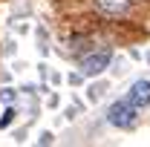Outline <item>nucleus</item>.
Here are the masks:
<instances>
[{
	"label": "nucleus",
	"instance_id": "nucleus-1",
	"mask_svg": "<svg viewBox=\"0 0 150 147\" xmlns=\"http://www.w3.org/2000/svg\"><path fill=\"white\" fill-rule=\"evenodd\" d=\"M107 121L118 130H133L136 121H139V107H133L127 98H121V101H115L107 110Z\"/></svg>",
	"mask_w": 150,
	"mask_h": 147
},
{
	"label": "nucleus",
	"instance_id": "nucleus-2",
	"mask_svg": "<svg viewBox=\"0 0 150 147\" xmlns=\"http://www.w3.org/2000/svg\"><path fill=\"white\" fill-rule=\"evenodd\" d=\"M110 61H112L110 49H98V52H90V55L81 58V66H78V69H81L84 78H98V75L110 66Z\"/></svg>",
	"mask_w": 150,
	"mask_h": 147
},
{
	"label": "nucleus",
	"instance_id": "nucleus-3",
	"mask_svg": "<svg viewBox=\"0 0 150 147\" xmlns=\"http://www.w3.org/2000/svg\"><path fill=\"white\" fill-rule=\"evenodd\" d=\"M93 6H95V12L101 15V18H124L127 12H130V6H133V0H93Z\"/></svg>",
	"mask_w": 150,
	"mask_h": 147
},
{
	"label": "nucleus",
	"instance_id": "nucleus-4",
	"mask_svg": "<svg viewBox=\"0 0 150 147\" xmlns=\"http://www.w3.org/2000/svg\"><path fill=\"white\" fill-rule=\"evenodd\" d=\"M127 101H130L133 107L144 110V107L150 104V81H144V78H142V81H136V84L130 87V92H127Z\"/></svg>",
	"mask_w": 150,
	"mask_h": 147
},
{
	"label": "nucleus",
	"instance_id": "nucleus-5",
	"mask_svg": "<svg viewBox=\"0 0 150 147\" xmlns=\"http://www.w3.org/2000/svg\"><path fill=\"white\" fill-rule=\"evenodd\" d=\"M15 115H18V110H15V107L9 104V107H6V112L0 115V130H6V127H9V124L15 121Z\"/></svg>",
	"mask_w": 150,
	"mask_h": 147
},
{
	"label": "nucleus",
	"instance_id": "nucleus-6",
	"mask_svg": "<svg viewBox=\"0 0 150 147\" xmlns=\"http://www.w3.org/2000/svg\"><path fill=\"white\" fill-rule=\"evenodd\" d=\"M0 98H3L6 104H12V101L18 98V92H15V90H9V87H6V90H0Z\"/></svg>",
	"mask_w": 150,
	"mask_h": 147
},
{
	"label": "nucleus",
	"instance_id": "nucleus-7",
	"mask_svg": "<svg viewBox=\"0 0 150 147\" xmlns=\"http://www.w3.org/2000/svg\"><path fill=\"white\" fill-rule=\"evenodd\" d=\"M40 144H52V133H40Z\"/></svg>",
	"mask_w": 150,
	"mask_h": 147
}]
</instances>
